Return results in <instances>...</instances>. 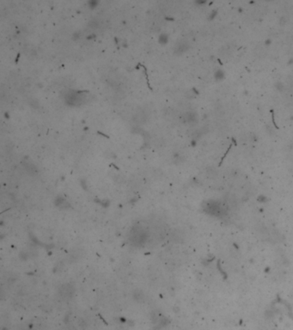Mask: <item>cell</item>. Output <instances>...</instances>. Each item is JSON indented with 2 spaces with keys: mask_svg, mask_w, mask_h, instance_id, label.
Here are the masks:
<instances>
[{
  "mask_svg": "<svg viewBox=\"0 0 293 330\" xmlns=\"http://www.w3.org/2000/svg\"><path fill=\"white\" fill-rule=\"evenodd\" d=\"M130 238L132 242H133L135 245H140L146 239V232L141 227H135L132 231Z\"/></svg>",
  "mask_w": 293,
  "mask_h": 330,
  "instance_id": "6da1fadb",
  "label": "cell"
},
{
  "mask_svg": "<svg viewBox=\"0 0 293 330\" xmlns=\"http://www.w3.org/2000/svg\"><path fill=\"white\" fill-rule=\"evenodd\" d=\"M59 295L65 298H70L74 294V288L71 285H64L59 288Z\"/></svg>",
  "mask_w": 293,
  "mask_h": 330,
  "instance_id": "7a4b0ae2",
  "label": "cell"
},
{
  "mask_svg": "<svg viewBox=\"0 0 293 330\" xmlns=\"http://www.w3.org/2000/svg\"><path fill=\"white\" fill-rule=\"evenodd\" d=\"M187 49V45L186 43H179L176 47V53H182Z\"/></svg>",
  "mask_w": 293,
  "mask_h": 330,
  "instance_id": "3957f363",
  "label": "cell"
},
{
  "mask_svg": "<svg viewBox=\"0 0 293 330\" xmlns=\"http://www.w3.org/2000/svg\"><path fill=\"white\" fill-rule=\"evenodd\" d=\"M133 297L135 298V300H137V302H141L144 298V294L143 293V291L137 290V291H134V293H133Z\"/></svg>",
  "mask_w": 293,
  "mask_h": 330,
  "instance_id": "277c9868",
  "label": "cell"
},
{
  "mask_svg": "<svg viewBox=\"0 0 293 330\" xmlns=\"http://www.w3.org/2000/svg\"><path fill=\"white\" fill-rule=\"evenodd\" d=\"M24 166L26 167L28 173H35V167L33 164H29L28 163H26Z\"/></svg>",
  "mask_w": 293,
  "mask_h": 330,
  "instance_id": "5b68a950",
  "label": "cell"
},
{
  "mask_svg": "<svg viewBox=\"0 0 293 330\" xmlns=\"http://www.w3.org/2000/svg\"><path fill=\"white\" fill-rule=\"evenodd\" d=\"M185 118H186V119H187V122H194L196 119L195 115L193 113H187Z\"/></svg>",
  "mask_w": 293,
  "mask_h": 330,
  "instance_id": "8992f818",
  "label": "cell"
}]
</instances>
